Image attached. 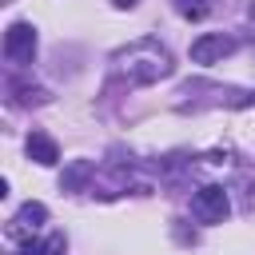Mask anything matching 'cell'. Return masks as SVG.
Instances as JSON below:
<instances>
[{
  "instance_id": "7a4b0ae2",
  "label": "cell",
  "mask_w": 255,
  "mask_h": 255,
  "mask_svg": "<svg viewBox=\"0 0 255 255\" xmlns=\"http://www.w3.org/2000/svg\"><path fill=\"white\" fill-rule=\"evenodd\" d=\"M227 211H231V199H227V191L215 187V183H207V187H199V191L191 195V215H195L199 223H223Z\"/></svg>"
},
{
  "instance_id": "52a82bcc",
  "label": "cell",
  "mask_w": 255,
  "mask_h": 255,
  "mask_svg": "<svg viewBox=\"0 0 255 255\" xmlns=\"http://www.w3.org/2000/svg\"><path fill=\"white\" fill-rule=\"evenodd\" d=\"M88 179H96V163H92V159H72V163L64 167L60 187H64V191H80Z\"/></svg>"
},
{
  "instance_id": "7c38bea8",
  "label": "cell",
  "mask_w": 255,
  "mask_h": 255,
  "mask_svg": "<svg viewBox=\"0 0 255 255\" xmlns=\"http://www.w3.org/2000/svg\"><path fill=\"white\" fill-rule=\"evenodd\" d=\"M251 100H255V92H251Z\"/></svg>"
},
{
  "instance_id": "8992f818",
  "label": "cell",
  "mask_w": 255,
  "mask_h": 255,
  "mask_svg": "<svg viewBox=\"0 0 255 255\" xmlns=\"http://www.w3.org/2000/svg\"><path fill=\"white\" fill-rule=\"evenodd\" d=\"M28 159H36V163L52 167V163L60 159V147H56V139H52L48 131H32V135H28Z\"/></svg>"
},
{
  "instance_id": "5b68a950",
  "label": "cell",
  "mask_w": 255,
  "mask_h": 255,
  "mask_svg": "<svg viewBox=\"0 0 255 255\" xmlns=\"http://www.w3.org/2000/svg\"><path fill=\"white\" fill-rule=\"evenodd\" d=\"M44 219H48V207H44V203H24V207L16 211V219L8 223V239L28 243V239H32V231H36Z\"/></svg>"
},
{
  "instance_id": "8fae6325",
  "label": "cell",
  "mask_w": 255,
  "mask_h": 255,
  "mask_svg": "<svg viewBox=\"0 0 255 255\" xmlns=\"http://www.w3.org/2000/svg\"><path fill=\"white\" fill-rule=\"evenodd\" d=\"M247 16H251V20H255V0H251V4H247Z\"/></svg>"
},
{
  "instance_id": "30bf717a",
  "label": "cell",
  "mask_w": 255,
  "mask_h": 255,
  "mask_svg": "<svg viewBox=\"0 0 255 255\" xmlns=\"http://www.w3.org/2000/svg\"><path fill=\"white\" fill-rule=\"evenodd\" d=\"M112 4H116V8H135L139 0H112Z\"/></svg>"
},
{
  "instance_id": "9c48e42d",
  "label": "cell",
  "mask_w": 255,
  "mask_h": 255,
  "mask_svg": "<svg viewBox=\"0 0 255 255\" xmlns=\"http://www.w3.org/2000/svg\"><path fill=\"white\" fill-rule=\"evenodd\" d=\"M16 255H52V247H48V243L28 239V243H20V251H16Z\"/></svg>"
},
{
  "instance_id": "6da1fadb",
  "label": "cell",
  "mask_w": 255,
  "mask_h": 255,
  "mask_svg": "<svg viewBox=\"0 0 255 255\" xmlns=\"http://www.w3.org/2000/svg\"><path fill=\"white\" fill-rule=\"evenodd\" d=\"M112 64H116V72L128 76L131 84H155V80L171 76V52H167L163 44L147 40V36L135 40V44H128V48H120V52L112 56Z\"/></svg>"
},
{
  "instance_id": "ba28073f",
  "label": "cell",
  "mask_w": 255,
  "mask_h": 255,
  "mask_svg": "<svg viewBox=\"0 0 255 255\" xmlns=\"http://www.w3.org/2000/svg\"><path fill=\"white\" fill-rule=\"evenodd\" d=\"M175 12L187 16V20H203V16L211 12V4H207V0H175Z\"/></svg>"
},
{
  "instance_id": "3957f363",
  "label": "cell",
  "mask_w": 255,
  "mask_h": 255,
  "mask_svg": "<svg viewBox=\"0 0 255 255\" xmlns=\"http://www.w3.org/2000/svg\"><path fill=\"white\" fill-rule=\"evenodd\" d=\"M231 52H235V40L223 36V32H203L199 40H191V60L195 64H215V60H223Z\"/></svg>"
},
{
  "instance_id": "277c9868",
  "label": "cell",
  "mask_w": 255,
  "mask_h": 255,
  "mask_svg": "<svg viewBox=\"0 0 255 255\" xmlns=\"http://www.w3.org/2000/svg\"><path fill=\"white\" fill-rule=\"evenodd\" d=\"M32 52H36V32H32V24H12V28L4 32V56H8L12 64H28Z\"/></svg>"
}]
</instances>
